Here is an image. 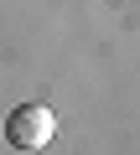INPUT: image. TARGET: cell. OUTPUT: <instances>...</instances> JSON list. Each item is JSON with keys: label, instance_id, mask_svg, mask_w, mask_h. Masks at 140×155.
<instances>
[{"label": "cell", "instance_id": "1", "mask_svg": "<svg viewBox=\"0 0 140 155\" xmlns=\"http://www.w3.org/2000/svg\"><path fill=\"white\" fill-rule=\"evenodd\" d=\"M52 134H57V114H52L47 104H21V109H11V119H5V140H11L16 150H42Z\"/></svg>", "mask_w": 140, "mask_h": 155}]
</instances>
